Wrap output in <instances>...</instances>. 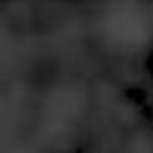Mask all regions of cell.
Returning <instances> with one entry per match:
<instances>
[{
	"label": "cell",
	"instance_id": "cell-1",
	"mask_svg": "<svg viewBox=\"0 0 153 153\" xmlns=\"http://www.w3.org/2000/svg\"><path fill=\"white\" fill-rule=\"evenodd\" d=\"M107 34L113 37L117 43H141L147 37V22L138 9L132 6H123V9H113L110 19H107Z\"/></svg>",
	"mask_w": 153,
	"mask_h": 153
}]
</instances>
